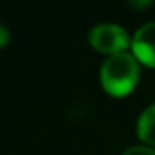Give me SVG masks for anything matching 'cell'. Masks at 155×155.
<instances>
[{"instance_id": "cell-2", "label": "cell", "mask_w": 155, "mask_h": 155, "mask_svg": "<svg viewBox=\"0 0 155 155\" xmlns=\"http://www.w3.org/2000/svg\"><path fill=\"white\" fill-rule=\"evenodd\" d=\"M90 42L95 49L102 53H124L130 44L128 33L117 24H99L90 31Z\"/></svg>"}, {"instance_id": "cell-3", "label": "cell", "mask_w": 155, "mask_h": 155, "mask_svg": "<svg viewBox=\"0 0 155 155\" xmlns=\"http://www.w3.org/2000/svg\"><path fill=\"white\" fill-rule=\"evenodd\" d=\"M131 49L135 58L155 68V22H148L137 29L131 40Z\"/></svg>"}, {"instance_id": "cell-5", "label": "cell", "mask_w": 155, "mask_h": 155, "mask_svg": "<svg viewBox=\"0 0 155 155\" xmlns=\"http://www.w3.org/2000/svg\"><path fill=\"white\" fill-rule=\"evenodd\" d=\"M122 155H155V150L148 146H131Z\"/></svg>"}, {"instance_id": "cell-1", "label": "cell", "mask_w": 155, "mask_h": 155, "mask_svg": "<svg viewBox=\"0 0 155 155\" xmlns=\"http://www.w3.org/2000/svg\"><path fill=\"white\" fill-rule=\"evenodd\" d=\"M139 81V66L135 55L130 53H115L110 55L101 68V82L102 88L115 97L128 95L133 91Z\"/></svg>"}, {"instance_id": "cell-6", "label": "cell", "mask_w": 155, "mask_h": 155, "mask_svg": "<svg viewBox=\"0 0 155 155\" xmlns=\"http://www.w3.org/2000/svg\"><path fill=\"white\" fill-rule=\"evenodd\" d=\"M0 35H2V42H0V46H6V42H8V29L0 28Z\"/></svg>"}, {"instance_id": "cell-4", "label": "cell", "mask_w": 155, "mask_h": 155, "mask_svg": "<svg viewBox=\"0 0 155 155\" xmlns=\"http://www.w3.org/2000/svg\"><path fill=\"white\" fill-rule=\"evenodd\" d=\"M137 131H139V137L146 144L155 146V104L148 106L140 113L139 122H137Z\"/></svg>"}]
</instances>
